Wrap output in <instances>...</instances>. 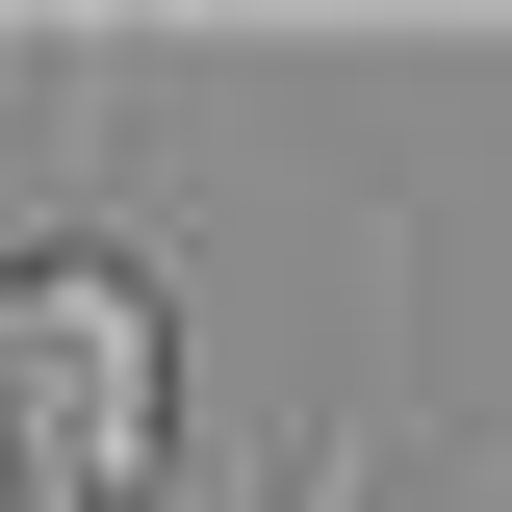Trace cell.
<instances>
[{"label": "cell", "mask_w": 512, "mask_h": 512, "mask_svg": "<svg viewBox=\"0 0 512 512\" xmlns=\"http://www.w3.org/2000/svg\"><path fill=\"white\" fill-rule=\"evenodd\" d=\"M282 512H384V384H359V410L308 436V487H282Z\"/></svg>", "instance_id": "obj_2"}, {"label": "cell", "mask_w": 512, "mask_h": 512, "mask_svg": "<svg viewBox=\"0 0 512 512\" xmlns=\"http://www.w3.org/2000/svg\"><path fill=\"white\" fill-rule=\"evenodd\" d=\"M180 487V282L154 231L0 256V512H154Z\"/></svg>", "instance_id": "obj_1"}]
</instances>
